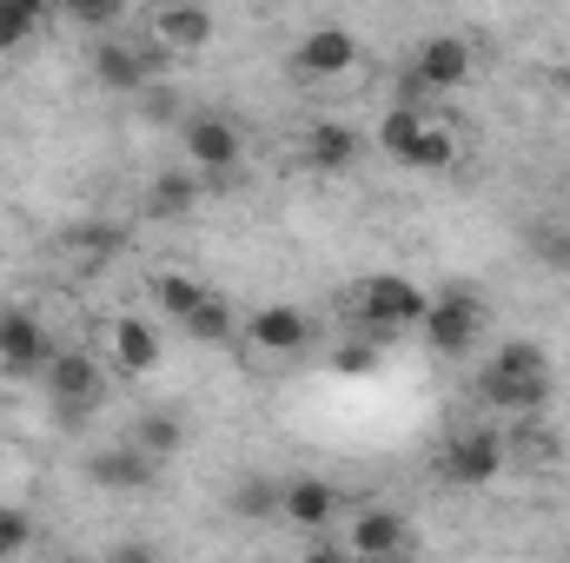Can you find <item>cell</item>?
<instances>
[{
  "mask_svg": "<svg viewBox=\"0 0 570 563\" xmlns=\"http://www.w3.org/2000/svg\"><path fill=\"white\" fill-rule=\"evenodd\" d=\"M478 398L498 418H538L551 405V352L538 338H504L478 372Z\"/></svg>",
  "mask_w": 570,
  "mask_h": 563,
  "instance_id": "obj_1",
  "label": "cell"
},
{
  "mask_svg": "<svg viewBox=\"0 0 570 563\" xmlns=\"http://www.w3.org/2000/svg\"><path fill=\"white\" fill-rule=\"evenodd\" d=\"M379 146L399 159V166H412V172H444V166H458V134L425 113V107H392L385 113V127H379Z\"/></svg>",
  "mask_w": 570,
  "mask_h": 563,
  "instance_id": "obj_2",
  "label": "cell"
},
{
  "mask_svg": "<svg viewBox=\"0 0 570 563\" xmlns=\"http://www.w3.org/2000/svg\"><path fill=\"white\" fill-rule=\"evenodd\" d=\"M352 312H358V325L372 338H399V332H419L425 325L431 292L412 285L405 273H372V279H358V292H352Z\"/></svg>",
  "mask_w": 570,
  "mask_h": 563,
  "instance_id": "obj_3",
  "label": "cell"
},
{
  "mask_svg": "<svg viewBox=\"0 0 570 563\" xmlns=\"http://www.w3.org/2000/svg\"><path fill=\"white\" fill-rule=\"evenodd\" d=\"M484 318H491V312H484V298H478L471 285H451V292H438V298H431V312H425V325H419V332H425V345L438 352V358H464V352L484 338Z\"/></svg>",
  "mask_w": 570,
  "mask_h": 563,
  "instance_id": "obj_4",
  "label": "cell"
},
{
  "mask_svg": "<svg viewBox=\"0 0 570 563\" xmlns=\"http://www.w3.org/2000/svg\"><path fill=\"white\" fill-rule=\"evenodd\" d=\"M179 152H186V166H193L199 179H226V172H239V159H246V134H239L226 113H193V120L179 127Z\"/></svg>",
  "mask_w": 570,
  "mask_h": 563,
  "instance_id": "obj_5",
  "label": "cell"
},
{
  "mask_svg": "<svg viewBox=\"0 0 570 563\" xmlns=\"http://www.w3.org/2000/svg\"><path fill=\"white\" fill-rule=\"evenodd\" d=\"M438 471H444L458 491H484V484H498V471H504V431H498V424H464V431L444 444Z\"/></svg>",
  "mask_w": 570,
  "mask_h": 563,
  "instance_id": "obj_6",
  "label": "cell"
},
{
  "mask_svg": "<svg viewBox=\"0 0 570 563\" xmlns=\"http://www.w3.org/2000/svg\"><path fill=\"white\" fill-rule=\"evenodd\" d=\"M338 544L352 551V563H399L405 544H412V524H405V511L372 504V511H358V517L338 531Z\"/></svg>",
  "mask_w": 570,
  "mask_h": 563,
  "instance_id": "obj_7",
  "label": "cell"
},
{
  "mask_svg": "<svg viewBox=\"0 0 570 563\" xmlns=\"http://www.w3.org/2000/svg\"><path fill=\"white\" fill-rule=\"evenodd\" d=\"M40 378H47V398H53L60 412H94L100 392H107V365H100L94 352H53Z\"/></svg>",
  "mask_w": 570,
  "mask_h": 563,
  "instance_id": "obj_8",
  "label": "cell"
},
{
  "mask_svg": "<svg viewBox=\"0 0 570 563\" xmlns=\"http://www.w3.org/2000/svg\"><path fill=\"white\" fill-rule=\"evenodd\" d=\"M292 67H298L305 80H345V73L358 67V33L325 20V27L298 33V47H292Z\"/></svg>",
  "mask_w": 570,
  "mask_h": 563,
  "instance_id": "obj_9",
  "label": "cell"
},
{
  "mask_svg": "<svg viewBox=\"0 0 570 563\" xmlns=\"http://www.w3.org/2000/svg\"><path fill=\"white\" fill-rule=\"evenodd\" d=\"M246 345L266 358H298L312 345V312L305 305H259L246 312Z\"/></svg>",
  "mask_w": 570,
  "mask_h": 563,
  "instance_id": "obj_10",
  "label": "cell"
},
{
  "mask_svg": "<svg viewBox=\"0 0 570 563\" xmlns=\"http://www.w3.org/2000/svg\"><path fill=\"white\" fill-rule=\"evenodd\" d=\"M471 40H458V33H431L419 40V53H412V80L425 87V93H458L464 80H471Z\"/></svg>",
  "mask_w": 570,
  "mask_h": 563,
  "instance_id": "obj_11",
  "label": "cell"
},
{
  "mask_svg": "<svg viewBox=\"0 0 570 563\" xmlns=\"http://www.w3.org/2000/svg\"><path fill=\"white\" fill-rule=\"evenodd\" d=\"M279 524L305 531V537H325V531L338 524V484H325V477H285Z\"/></svg>",
  "mask_w": 570,
  "mask_h": 563,
  "instance_id": "obj_12",
  "label": "cell"
},
{
  "mask_svg": "<svg viewBox=\"0 0 570 563\" xmlns=\"http://www.w3.org/2000/svg\"><path fill=\"white\" fill-rule=\"evenodd\" d=\"M159 352H166V338H159L153 318H114V325H107V372L146 378V372L159 365Z\"/></svg>",
  "mask_w": 570,
  "mask_h": 563,
  "instance_id": "obj_13",
  "label": "cell"
},
{
  "mask_svg": "<svg viewBox=\"0 0 570 563\" xmlns=\"http://www.w3.org/2000/svg\"><path fill=\"white\" fill-rule=\"evenodd\" d=\"M146 33H153V60L159 53H199L206 40H213V13L206 7H153L146 13Z\"/></svg>",
  "mask_w": 570,
  "mask_h": 563,
  "instance_id": "obj_14",
  "label": "cell"
},
{
  "mask_svg": "<svg viewBox=\"0 0 570 563\" xmlns=\"http://www.w3.org/2000/svg\"><path fill=\"white\" fill-rule=\"evenodd\" d=\"M47 358H53V345H47V332H40V318L33 312H0V372H47Z\"/></svg>",
  "mask_w": 570,
  "mask_h": 563,
  "instance_id": "obj_15",
  "label": "cell"
},
{
  "mask_svg": "<svg viewBox=\"0 0 570 563\" xmlns=\"http://www.w3.org/2000/svg\"><path fill=\"white\" fill-rule=\"evenodd\" d=\"M153 471H159V457H146L134 437H120V444H107V451L87 457V477H94L100 491H146Z\"/></svg>",
  "mask_w": 570,
  "mask_h": 563,
  "instance_id": "obj_16",
  "label": "cell"
},
{
  "mask_svg": "<svg viewBox=\"0 0 570 563\" xmlns=\"http://www.w3.org/2000/svg\"><path fill=\"white\" fill-rule=\"evenodd\" d=\"M94 80H100L107 93H146L153 53L134 47V40H100V47H94Z\"/></svg>",
  "mask_w": 570,
  "mask_h": 563,
  "instance_id": "obj_17",
  "label": "cell"
},
{
  "mask_svg": "<svg viewBox=\"0 0 570 563\" xmlns=\"http://www.w3.org/2000/svg\"><path fill=\"white\" fill-rule=\"evenodd\" d=\"M358 159H365V140L345 120H318L305 134V166H318V172H352Z\"/></svg>",
  "mask_w": 570,
  "mask_h": 563,
  "instance_id": "obj_18",
  "label": "cell"
},
{
  "mask_svg": "<svg viewBox=\"0 0 570 563\" xmlns=\"http://www.w3.org/2000/svg\"><path fill=\"white\" fill-rule=\"evenodd\" d=\"M199 186H206V179L179 159V166H166V172L146 186V213H153V219H186V213L199 206Z\"/></svg>",
  "mask_w": 570,
  "mask_h": 563,
  "instance_id": "obj_19",
  "label": "cell"
},
{
  "mask_svg": "<svg viewBox=\"0 0 570 563\" xmlns=\"http://www.w3.org/2000/svg\"><path fill=\"white\" fill-rule=\"evenodd\" d=\"M206 298H213V292L199 279H186V273H159V279H153V305H159V318H173V325H186Z\"/></svg>",
  "mask_w": 570,
  "mask_h": 563,
  "instance_id": "obj_20",
  "label": "cell"
},
{
  "mask_svg": "<svg viewBox=\"0 0 570 563\" xmlns=\"http://www.w3.org/2000/svg\"><path fill=\"white\" fill-rule=\"evenodd\" d=\"M40 27H47V7L40 0H0V53H20Z\"/></svg>",
  "mask_w": 570,
  "mask_h": 563,
  "instance_id": "obj_21",
  "label": "cell"
},
{
  "mask_svg": "<svg viewBox=\"0 0 570 563\" xmlns=\"http://www.w3.org/2000/svg\"><path fill=\"white\" fill-rule=\"evenodd\" d=\"M279 491H285V477H239V491H233V511L246 517V524H266V517H279Z\"/></svg>",
  "mask_w": 570,
  "mask_h": 563,
  "instance_id": "obj_22",
  "label": "cell"
},
{
  "mask_svg": "<svg viewBox=\"0 0 570 563\" xmlns=\"http://www.w3.org/2000/svg\"><path fill=\"white\" fill-rule=\"evenodd\" d=\"M179 332H186V338H199V345H233V305L213 292V298H206V305L179 325Z\"/></svg>",
  "mask_w": 570,
  "mask_h": 563,
  "instance_id": "obj_23",
  "label": "cell"
},
{
  "mask_svg": "<svg viewBox=\"0 0 570 563\" xmlns=\"http://www.w3.org/2000/svg\"><path fill=\"white\" fill-rule=\"evenodd\" d=\"M134 444H140L146 457H166V451L186 444V424L173 418V412H146V418L134 424Z\"/></svg>",
  "mask_w": 570,
  "mask_h": 563,
  "instance_id": "obj_24",
  "label": "cell"
},
{
  "mask_svg": "<svg viewBox=\"0 0 570 563\" xmlns=\"http://www.w3.org/2000/svg\"><path fill=\"white\" fill-rule=\"evenodd\" d=\"M379 358H385V338H372V332H365V338H345V345L332 352V372H345V378H365Z\"/></svg>",
  "mask_w": 570,
  "mask_h": 563,
  "instance_id": "obj_25",
  "label": "cell"
},
{
  "mask_svg": "<svg viewBox=\"0 0 570 563\" xmlns=\"http://www.w3.org/2000/svg\"><path fill=\"white\" fill-rule=\"evenodd\" d=\"M27 537H33V517H27V511H13V504H0V557H20V551H27Z\"/></svg>",
  "mask_w": 570,
  "mask_h": 563,
  "instance_id": "obj_26",
  "label": "cell"
},
{
  "mask_svg": "<svg viewBox=\"0 0 570 563\" xmlns=\"http://www.w3.org/2000/svg\"><path fill=\"white\" fill-rule=\"evenodd\" d=\"M73 20H87V27H114V20H120V7H114V0H80V7H73Z\"/></svg>",
  "mask_w": 570,
  "mask_h": 563,
  "instance_id": "obj_27",
  "label": "cell"
},
{
  "mask_svg": "<svg viewBox=\"0 0 570 563\" xmlns=\"http://www.w3.org/2000/svg\"><path fill=\"white\" fill-rule=\"evenodd\" d=\"M298 563H352V551H345L338 537H312V551H305Z\"/></svg>",
  "mask_w": 570,
  "mask_h": 563,
  "instance_id": "obj_28",
  "label": "cell"
},
{
  "mask_svg": "<svg viewBox=\"0 0 570 563\" xmlns=\"http://www.w3.org/2000/svg\"><path fill=\"white\" fill-rule=\"evenodd\" d=\"M544 259H551L558 273H570V226H558V233H544Z\"/></svg>",
  "mask_w": 570,
  "mask_h": 563,
  "instance_id": "obj_29",
  "label": "cell"
},
{
  "mask_svg": "<svg viewBox=\"0 0 570 563\" xmlns=\"http://www.w3.org/2000/svg\"><path fill=\"white\" fill-rule=\"evenodd\" d=\"M107 563H159V557H153L146 544H120V551H114V557H107Z\"/></svg>",
  "mask_w": 570,
  "mask_h": 563,
  "instance_id": "obj_30",
  "label": "cell"
},
{
  "mask_svg": "<svg viewBox=\"0 0 570 563\" xmlns=\"http://www.w3.org/2000/svg\"><path fill=\"white\" fill-rule=\"evenodd\" d=\"M47 563H80V557H47Z\"/></svg>",
  "mask_w": 570,
  "mask_h": 563,
  "instance_id": "obj_31",
  "label": "cell"
},
{
  "mask_svg": "<svg viewBox=\"0 0 570 563\" xmlns=\"http://www.w3.org/2000/svg\"><path fill=\"white\" fill-rule=\"evenodd\" d=\"M564 80H570V53H564Z\"/></svg>",
  "mask_w": 570,
  "mask_h": 563,
  "instance_id": "obj_32",
  "label": "cell"
},
{
  "mask_svg": "<svg viewBox=\"0 0 570 563\" xmlns=\"http://www.w3.org/2000/svg\"><path fill=\"white\" fill-rule=\"evenodd\" d=\"M399 563H405V557H399Z\"/></svg>",
  "mask_w": 570,
  "mask_h": 563,
  "instance_id": "obj_33",
  "label": "cell"
}]
</instances>
